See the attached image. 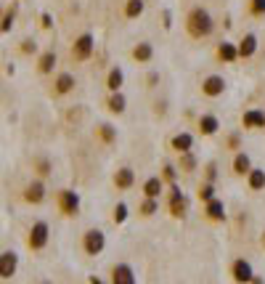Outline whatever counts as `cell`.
I'll return each mask as SVG.
<instances>
[{"label": "cell", "mask_w": 265, "mask_h": 284, "mask_svg": "<svg viewBox=\"0 0 265 284\" xmlns=\"http://www.w3.org/2000/svg\"><path fill=\"white\" fill-rule=\"evenodd\" d=\"M228 146H231V149H239V136H236V133L228 136Z\"/></svg>", "instance_id": "obj_39"}, {"label": "cell", "mask_w": 265, "mask_h": 284, "mask_svg": "<svg viewBox=\"0 0 265 284\" xmlns=\"http://www.w3.org/2000/svg\"><path fill=\"white\" fill-rule=\"evenodd\" d=\"M262 247H265V234H262Z\"/></svg>", "instance_id": "obj_43"}, {"label": "cell", "mask_w": 265, "mask_h": 284, "mask_svg": "<svg viewBox=\"0 0 265 284\" xmlns=\"http://www.w3.org/2000/svg\"><path fill=\"white\" fill-rule=\"evenodd\" d=\"M114 223H125V218H128V204H125V202H119L117 204V207H114Z\"/></svg>", "instance_id": "obj_32"}, {"label": "cell", "mask_w": 265, "mask_h": 284, "mask_svg": "<svg viewBox=\"0 0 265 284\" xmlns=\"http://www.w3.org/2000/svg\"><path fill=\"white\" fill-rule=\"evenodd\" d=\"M133 183H135V173H133L130 167H119V170L114 173V186L122 188V192H125V188H130Z\"/></svg>", "instance_id": "obj_16"}, {"label": "cell", "mask_w": 265, "mask_h": 284, "mask_svg": "<svg viewBox=\"0 0 265 284\" xmlns=\"http://www.w3.org/2000/svg\"><path fill=\"white\" fill-rule=\"evenodd\" d=\"M43 27H45V29L51 27V16H48V13H43Z\"/></svg>", "instance_id": "obj_40"}, {"label": "cell", "mask_w": 265, "mask_h": 284, "mask_svg": "<svg viewBox=\"0 0 265 284\" xmlns=\"http://www.w3.org/2000/svg\"><path fill=\"white\" fill-rule=\"evenodd\" d=\"M201 93H205V96H210V99L223 96V93H226V80H223L220 74H210V77H205V83H201Z\"/></svg>", "instance_id": "obj_8"}, {"label": "cell", "mask_w": 265, "mask_h": 284, "mask_svg": "<svg viewBox=\"0 0 265 284\" xmlns=\"http://www.w3.org/2000/svg\"><path fill=\"white\" fill-rule=\"evenodd\" d=\"M112 284H135V271L128 263H117L112 268Z\"/></svg>", "instance_id": "obj_10"}, {"label": "cell", "mask_w": 265, "mask_h": 284, "mask_svg": "<svg viewBox=\"0 0 265 284\" xmlns=\"http://www.w3.org/2000/svg\"><path fill=\"white\" fill-rule=\"evenodd\" d=\"M186 29H189V35L196 37V40L210 37L212 29H215V22H212V16H210V11H205L201 6L191 8L189 16H186Z\"/></svg>", "instance_id": "obj_1"}, {"label": "cell", "mask_w": 265, "mask_h": 284, "mask_svg": "<svg viewBox=\"0 0 265 284\" xmlns=\"http://www.w3.org/2000/svg\"><path fill=\"white\" fill-rule=\"evenodd\" d=\"M162 178L173 183V181H175V167H173V165H165V176H162Z\"/></svg>", "instance_id": "obj_36"}, {"label": "cell", "mask_w": 265, "mask_h": 284, "mask_svg": "<svg viewBox=\"0 0 265 284\" xmlns=\"http://www.w3.org/2000/svg\"><path fill=\"white\" fill-rule=\"evenodd\" d=\"M37 67H40L43 74H51L53 67H56V53H53V51H45V53L40 56V64H37Z\"/></svg>", "instance_id": "obj_27"}, {"label": "cell", "mask_w": 265, "mask_h": 284, "mask_svg": "<svg viewBox=\"0 0 265 284\" xmlns=\"http://www.w3.org/2000/svg\"><path fill=\"white\" fill-rule=\"evenodd\" d=\"M106 247V236L101 229H88L85 236H83V250L88 252V255H101Z\"/></svg>", "instance_id": "obj_2"}, {"label": "cell", "mask_w": 265, "mask_h": 284, "mask_svg": "<svg viewBox=\"0 0 265 284\" xmlns=\"http://www.w3.org/2000/svg\"><path fill=\"white\" fill-rule=\"evenodd\" d=\"M27 244H29V250H43L45 244H48V223H45V220L32 223L29 236H27Z\"/></svg>", "instance_id": "obj_4"}, {"label": "cell", "mask_w": 265, "mask_h": 284, "mask_svg": "<svg viewBox=\"0 0 265 284\" xmlns=\"http://www.w3.org/2000/svg\"><path fill=\"white\" fill-rule=\"evenodd\" d=\"M74 74H69V72H61L58 77H56V83H53V90L58 93V96H67V93H72L74 90Z\"/></svg>", "instance_id": "obj_13"}, {"label": "cell", "mask_w": 265, "mask_h": 284, "mask_svg": "<svg viewBox=\"0 0 265 284\" xmlns=\"http://www.w3.org/2000/svg\"><path fill=\"white\" fill-rule=\"evenodd\" d=\"M162 188H165V178L154 176V178H149V181L144 183V194H146V197H151V199H159Z\"/></svg>", "instance_id": "obj_20"}, {"label": "cell", "mask_w": 265, "mask_h": 284, "mask_svg": "<svg viewBox=\"0 0 265 284\" xmlns=\"http://www.w3.org/2000/svg\"><path fill=\"white\" fill-rule=\"evenodd\" d=\"M125 96L122 93H112V96H109V101H106V106H109V112H114V115H122L125 112Z\"/></svg>", "instance_id": "obj_26"}, {"label": "cell", "mask_w": 265, "mask_h": 284, "mask_svg": "<svg viewBox=\"0 0 265 284\" xmlns=\"http://www.w3.org/2000/svg\"><path fill=\"white\" fill-rule=\"evenodd\" d=\"M16 266H19V255L13 250H6L3 255H0V276L11 279L13 274H16Z\"/></svg>", "instance_id": "obj_9"}, {"label": "cell", "mask_w": 265, "mask_h": 284, "mask_svg": "<svg viewBox=\"0 0 265 284\" xmlns=\"http://www.w3.org/2000/svg\"><path fill=\"white\" fill-rule=\"evenodd\" d=\"M151 56H154L151 43H138L135 48H133V59L138 61V64H146V61H151Z\"/></svg>", "instance_id": "obj_23"}, {"label": "cell", "mask_w": 265, "mask_h": 284, "mask_svg": "<svg viewBox=\"0 0 265 284\" xmlns=\"http://www.w3.org/2000/svg\"><path fill=\"white\" fill-rule=\"evenodd\" d=\"M98 138L104 141V144H114V141H117V130L112 128V125H101V128H98Z\"/></svg>", "instance_id": "obj_28"}, {"label": "cell", "mask_w": 265, "mask_h": 284, "mask_svg": "<svg viewBox=\"0 0 265 284\" xmlns=\"http://www.w3.org/2000/svg\"><path fill=\"white\" fill-rule=\"evenodd\" d=\"M249 11H252L255 16H265V0H252V3H249Z\"/></svg>", "instance_id": "obj_33"}, {"label": "cell", "mask_w": 265, "mask_h": 284, "mask_svg": "<svg viewBox=\"0 0 265 284\" xmlns=\"http://www.w3.org/2000/svg\"><path fill=\"white\" fill-rule=\"evenodd\" d=\"M196 167V157L189 152V154H180V170H186V173H191Z\"/></svg>", "instance_id": "obj_30"}, {"label": "cell", "mask_w": 265, "mask_h": 284, "mask_svg": "<svg viewBox=\"0 0 265 284\" xmlns=\"http://www.w3.org/2000/svg\"><path fill=\"white\" fill-rule=\"evenodd\" d=\"M231 276H233L236 284H249L255 279V271H252V266H249V260L239 258V260H233V266H231Z\"/></svg>", "instance_id": "obj_5"}, {"label": "cell", "mask_w": 265, "mask_h": 284, "mask_svg": "<svg viewBox=\"0 0 265 284\" xmlns=\"http://www.w3.org/2000/svg\"><path fill=\"white\" fill-rule=\"evenodd\" d=\"M199 199L201 202H210V199H215V186L207 181V183H201V188H199Z\"/></svg>", "instance_id": "obj_31"}, {"label": "cell", "mask_w": 265, "mask_h": 284, "mask_svg": "<svg viewBox=\"0 0 265 284\" xmlns=\"http://www.w3.org/2000/svg\"><path fill=\"white\" fill-rule=\"evenodd\" d=\"M24 199H27L29 204H40V202L45 199V183H43V181H32V183L24 188Z\"/></svg>", "instance_id": "obj_11"}, {"label": "cell", "mask_w": 265, "mask_h": 284, "mask_svg": "<svg viewBox=\"0 0 265 284\" xmlns=\"http://www.w3.org/2000/svg\"><path fill=\"white\" fill-rule=\"evenodd\" d=\"M233 173H236V176H249V173H252V162H249V157L244 152H239L233 157Z\"/></svg>", "instance_id": "obj_21"}, {"label": "cell", "mask_w": 265, "mask_h": 284, "mask_svg": "<svg viewBox=\"0 0 265 284\" xmlns=\"http://www.w3.org/2000/svg\"><path fill=\"white\" fill-rule=\"evenodd\" d=\"M93 48H96V40H93V35H80L74 40V45H72V59L74 61H88L90 56H93Z\"/></svg>", "instance_id": "obj_3"}, {"label": "cell", "mask_w": 265, "mask_h": 284, "mask_svg": "<svg viewBox=\"0 0 265 284\" xmlns=\"http://www.w3.org/2000/svg\"><path fill=\"white\" fill-rule=\"evenodd\" d=\"M247 181H249V188H252V192H262V188H265V170L252 167V173L247 176Z\"/></svg>", "instance_id": "obj_24"}, {"label": "cell", "mask_w": 265, "mask_h": 284, "mask_svg": "<svg viewBox=\"0 0 265 284\" xmlns=\"http://www.w3.org/2000/svg\"><path fill=\"white\" fill-rule=\"evenodd\" d=\"M144 0H128V3H125V16L128 19H138L144 13Z\"/></svg>", "instance_id": "obj_25"}, {"label": "cell", "mask_w": 265, "mask_h": 284, "mask_svg": "<svg viewBox=\"0 0 265 284\" xmlns=\"http://www.w3.org/2000/svg\"><path fill=\"white\" fill-rule=\"evenodd\" d=\"M215 176H217V167H215V162H210V165H207V181L212 183V181H215Z\"/></svg>", "instance_id": "obj_38"}, {"label": "cell", "mask_w": 265, "mask_h": 284, "mask_svg": "<svg viewBox=\"0 0 265 284\" xmlns=\"http://www.w3.org/2000/svg\"><path fill=\"white\" fill-rule=\"evenodd\" d=\"M90 284H106L104 279H98V276H90Z\"/></svg>", "instance_id": "obj_41"}, {"label": "cell", "mask_w": 265, "mask_h": 284, "mask_svg": "<svg viewBox=\"0 0 265 284\" xmlns=\"http://www.w3.org/2000/svg\"><path fill=\"white\" fill-rule=\"evenodd\" d=\"M22 51H24V53H35V51H37V43H35V40H24V43H22Z\"/></svg>", "instance_id": "obj_35"}, {"label": "cell", "mask_w": 265, "mask_h": 284, "mask_svg": "<svg viewBox=\"0 0 265 284\" xmlns=\"http://www.w3.org/2000/svg\"><path fill=\"white\" fill-rule=\"evenodd\" d=\"M205 213H207L210 220H215V223L226 220V204H223V199H210V202H205Z\"/></svg>", "instance_id": "obj_12"}, {"label": "cell", "mask_w": 265, "mask_h": 284, "mask_svg": "<svg viewBox=\"0 0 265 284\" xmlns=\"http://www.w3.org/2000/svg\"><path fill=\"white\" fill-rule=\"evenodd\" d=\"M170 146H173L178 154H189V152L194 149V136H191V133H178V136H173Z\"/></svg>", "instance_id": "obj_14"}, {"label": "cell", "mask_w": 265, "mask_h": 284, "mask_svg": "<svg viewBox=\"0 0 265 284\" xmlns=\"http://www.w3.org/2000/svg\"><path fill=\"white\" fill-rule=\"evenodd\" d=\"M241 125L244 128H265V112L249 109V112H244V117H241Z\"/></svg>", "instance_id": "obj_15"}, {"label": "cell", "mask_w": 265, "mask_h": 284, "mask_svg": "<svg viewBox=\"0 0 265 284\" xmlns=\"http://www.w3.org/2000/svg\"><path fill=\"white\" fill-rule=\"evenodd\" d=\"M11 27H13V13H6L3 16V32H11Z\"/></svg>", "instance_id": "obj_37"}, {"label": "cell", "mask_w": 265, "mask_h": 284, "mask_svg": "<svg viewBox=\"0 0 265 284\" xmlns=\"http://www.w3.org/2000/svg\"><path fill=\"white\" fill-rule=\"evenodd\" d=\"M35 167H37V173H40V176H48V173H51V162L45 160V157H40V160L35 162Z\"/></svg>", "instance_id": "obj_34"}, {"label": "cell", "mask_w": 265, "mask_h": 284, "mask_svg": "<svg viewBox=\"0 0 265 284\" xmlns=\"http://www.w3.org/2000/svg\"><path fill=\"white\" fill-rule=\"evenodd\" d=\"M217 128H220V122H217L215 115H201V117H199V130H201V136H215Z\"/></svg>", "instance_id": "obj_18"}, {"label": "cell", "mask_w": 265, "mask_h": 284, "mask_svg": "<svg viewBox=\"0 0 265 284\" xmlns=\"http://www.w3.org/2000/svg\"><path fill=\"white\" fill-rule=\"evenodd\" d=\"M186 210H189V199L183 197V192H180L178 186H173V188H170V215H173V218H183Z\"/></svg>", "instance_id": "obj_7"}, {"label": "cell", "mask_w": 265, "mask_h": 284, "mask_svg": "<svg viewBox=\"0 0 265 284\" xmlns=\"http://www.w3.org/2000/svg\"><path fill=\"white\" fill-rule=\"evenodd\" d=\"M154 213H159V202L151 199V197H146V202L141 204V215H144V218H151Z\"/></svg>", "instance_id": "obj_29"}, {"label": "cell", "mask_w": 265, "mask_h": 284, "mask_svg": "<svg viewBox=\"0 0 265 284\" xmlns=\"http://www.w3.org/2000/svg\"><path fill=\"white\" fill-rule=\"evenodd\" d=\"M252 284H265V281H262L260 276H255V279H252Z\"/></svg>", "instance_id": "obj_42"}, {"label": "cell", "mask_w": 265, "mask_h": 284, "mask_svg": "<svg viewBox=\"0 0 265 284\" xmlns=\"http://www.w3.org/2000/svg\"><path fill=\"white\" fill-rule=\"evenodd\" d=\"M58 210L64 215H77V210H80V197H77V192H69V188L58 192Z\"/></svg>", "instance_id": "obj_6"}, {"label": "cell", "mask_w": 265, "mask_h": 284, "mask_svg": "<svg viewBox=\"0 0 265 284\" xmlns=\"http://www.w3.org/2000/svg\"><path fill=\"white\" fill-rule=\"evenodd\" d=\"M255 51H257V37L249 32V35H244L241 43H239V56H241V59H249V56H255Z\"/></svg>", "instance_id": "obj_19"}, {"label": "cell", "mask_w": 265, "mask_h": 284, "mask_svg": "<svg viewBox=\"0 0 265 284\" xmlns=\"http://www.w3.org/2000/svg\"><path fill=\"white\" fill-rule=\"evenodd\" d=\"M122 83H125V72L119 67H112V69H109V74H106V88L112 90V93H119Z\"/></svg>", "instance_id": "obj_17"}, {"label": "cell", "mask_w": 265, "mask_h": 284, "mask_svg": "<svg viewBox=\"0 0 265 284\" xmlns=\"http://www.w3.org/2000/svg\"><path fill=\"white\" fill-rule=\"evenodd\" d=\"M45 284H48V281H45Z\"/></svg>", "instance_id": "obj_44"}, {"label": "cell", "mask_w": 265, "mask_h": 284, "mask_svg": "<svg viewBox=\"0 0 265 284\" xmlns=\"http://www.w3.org/2000/svg\"><path fill=\"white\" fill-rule=\"evenodd\" d=\"M217 56H220L226 64H233L236 59H241V56H239V48H236L233 43H220V48H217Z\"/></svg>", "instance_id": "obj_22"}]
</instances>
